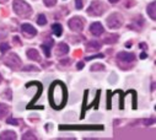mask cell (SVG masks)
I'll return each mask as SVG.
<instances>
[{
    "label": "cell",
    "instance_id": "obj_1",
    "mask_svg": "<svg viewBox=\"0 0 156 140\" xmlns=\"http://www.w3.org/2000/svg\"><path fill=\"white\" fill-rule=\"evenodd\" d=\"M49 102L55 110L64 107L66 102V89L60 81H54L49 89Z\"/></svg>",
    "mask_w": 156,
    "mask_h": 140
},
{
    "label": "cell",
    "instance_id": "obj_2",
    "mask_svg": "<svg viewBox=\"0 0 156 140\" xmlns=\"http://www.w3.org/2000/svg\"><path fill=\"white\" fill-rule=\"evenodd\" d=\"M12 9L19 16H22V17H27L32 14L31 6L26 2H23V0H14Z\"/></svg>",
    "mask_w": 156,
    "mask_h": 140
},
{
    "label": "cell",
    "instance_id": "obj_3",
    "mask_svg": "<svg viewBox=\"0 0 156 140\" xmlns=\"http://www.w3.org/2000/svg\"><path fill=\"white\" fill-rule=\"evenodd\" d=\"M106 10V6L102 2H98V0H96V2H92L87 9V14L90 16H101Z\"/></svg>",
    "mask_w": 156,
    "mask_h": 140
},
{
    "label": "cell",
    "instance_id": "obj_4",
    "mask_svg": "<svg viewBox=\"0 0 156 140\" xmlns=\"http://www.w3.org/2000/svg\"><path fill=\"white\" fill-rule=\"evenodd\" d=\"M4 63H5V65H8L9 68H11L12 70H17V69H20V66H21V59L19 58V55L17 54H15V53H11V54H9L8 57H5L4 58Z\"/></svg>",
    "mask_w": 156,
    "mask_h": 140
},
{
    "label": "cell",
    "instance_id": "obj_5",
    "mask_svg": "<svg viewBox=\"0 0 156 140\" xmlns=\"http://www.w3.org/2000/svg\"><path fill=\"white\" fill-rule=\"evenodd\" d=\"M122 23H123V17L118 12L111 14L107 19V26L109 28H119L122 26Z\"/></svg>",
    "mask_w": 156,
    "mask_h": 140
},
{
    "label": "cell",
    "instance_id": "obj_6",
    "mask_svg": "<svg viewBox=\"0 0 156 140\" xmlns=\"http://www.w3.org/2000/svg\"><path fill=\"white\" fill-rule=\"evenodd\" d=\"M68 26L71 31L74 32H81L84 30V20L83 17H79V16H74L69 20L68 22Z\"/></svg>",
    "mask_w": 156,
    "mask_h": 140
},
{
    "label": "cell",
    "instance_id": "obj_7",
    "mask_svg": "<svg viewBox=\"0 0 156 140\" xmlns=\"http://www.w3.org/2000/svg\"><path fill=\"white\" fill-rule=\"evenodd\" d=\"M117 59H118V63L121 64H130L134 63L135 60V55L133 53H128V52H119L117 54Z\"/></svg>",
    "mask_w": 156,
    "mask_h": 140
},
{
    "label": "cell",
    "instance_id": "obj_8",
    "mask_svg": "<svg viewBox=\"0 0 156 140\" xmlns=\"http://www.w3.org/2000/svg\"><path fill=\"white\" fill-rule=\"evenodd\" d=\"M90 32L94 34V36H101V34L105 32V28L102 26V23L100 22H94L90 26Z\"/></svg>",
    "mask_w": 156,
    "mask_h": 140
},
{
    "label": "cell",
    "instance_id": "obj_9",
    "mask_svg": "<svg viewBox=\"0 0 156 140\" xmlns=\"http://www.w3.org/2000/svg\"><path fill=\"white\" fill-rule=\"evenodd\" d=\"M21 30H22V32H23L25 34H27V36H31V37H33V36H36V34H37L36 28H34L32 25H30V23H23V25H21Z\"/></svg>",
    "mask_w": 156,
    "mask_h": 140
},
{
    "label": "cell",
    "instance_id": "obj_10",
    "mask_svg": "<svg viewBox=\"0 0 156 140\" xmlns=\"http://www.w3.org/2000/svg\"><path fill=\"white\" fill-rule=\"evenodd\" d=\"M16 138H17L16 133L11 131V130H6V131H3L0 134V140H15Z\"/></svg>",
    "mask_w": 156,
    "mask_h": 140
},
{
    "label": "cell",
    "instance_id": "obj_11",
    "mask_svg": "<svg viewBox=\"0 0 156 140\" xmlns=\"http://www.w3.org/2000/svg\"><path fill=\"white\" fill-rule=\"evenodd\" d=\"M101 48V43L98 41H90L86 44V51L87 52H97Z\"/></svg>",
    "mask_w": 156,
    "mask_h": 140
},
{
    "label": "cell",
    "instance_id": "obj_12",
    "mask_svg": "<svg viewBox=\"0 0 156 140\" xmlns=\"http://www.w3.org/2000/svg\"><path fill=\"white\" fill-rule=\"evenodd\" d=\"M69 52V46L66 44V43H59V46H58V48L55 49V54L59 57H62V55H65L66 53Z\"/></svg>",
    "mask_w": 156,
    "mask_h": 140
},
{
    "label": "cell",
    "instance_id": "obj_13",
    "mask_svg": "<svg viewBox=\"0 0 156 140\" xmlns=\"http://www.w3.org/2000/svg\"><path fill=\"white\" fill-rule=\"evenodd\" d=\"M147 14L151 20H156V3L152 2L147 5Z\"/></svg>",
    "mask_w": 156,
    "mask_h": 140
},
{
    "label": "cell",
    "instance_id": "obj_14",
    "mask_svg": "<svg viewBox=\"0 0 156 140\" xmlns=\"http://www.w3.org/2000/svg\"><path fill=\"white\" fill-rule=\"evenodd\" d=\"M27 58L31 59V60H34V61H40L41 60L40 53H38L36 49H28L27 51Z\"/></svg>",
    "mask_w": 156,
    "mask_h": 140
},
{
    "label": "cell",
    "instance_id": "obj_15",
    "mask_svg": "<svg viewBox=\"0 0 156 140\" xmlns=\"http://www.w3.org/2000/svg\"><path fill=\"white\" fill-rule=\"evenodd\" d=\"M10 112V107L5 103H0V118H4L9 114Z\"/></svg>",
    "mask_w": 156,
    "mask_h": 140
},
{
    "label": "cell",
    "instance_id": "obj_16",
    "mask_svg": "<svg viewBox=\"0 0 156 140\" xmlns=\"http://www.w3.org/2000/svg\"><path fill=\"white\" fill-rule=\"evenodd\" d=\"M52 31H53V33L55 34L57 37H60L62 34H63V27H62L60 23H54L52 26Z\"/></svg>",
    "mask_w": 156,
    "mask_h": 140
},
{
    "label": "cell",
    "instance_id": "obj_17",
    "mask_svg": "<svg viewBox=\"0 0 156 140\" xmlns=\"http://www.w3.org/2000/svg\"><path fill=\"white\" fill-rule=\"evenodd\" d=\"M118 36L117 34H109V36H107L106 38H105V43H107V44H113V43H115L117 41H118Z\"/></svg>",
    "mask_w": 156,
    "mask_h": 140
},
{
    "label": "cell",
    "instance_id": "obj_18",
    "mask_svg": "<svg viewBox=\"0 0 156 140\" xmlns=\"http://www.w3.org/2000/svg\"><path fill=\"white\" fill-rule=\"evenodd\" d=\"M37 23L40 25V26H44V25L47 23V19H46V16H44L43 14L38 15V17H37Z\"/></svg>",
    "mask_w": 156,
    "mask_h": 140
},
{
    "label": "cell",
    "instance_id": "obj_19",
    "mask_svg": "<svg viewBox=\"0 0 156 140\" xmlns=\"http://www.w3.org/2000/svg\"><path fill=\"white\" fill-rule=\"evenodd\" d=\"M91 72H97V70H105V65L103 64H94L90 68Z\"/></svg>",
    "mask_w": 156,
    "mask_h": 140
},
{
    "label": "cell",
    "instance_id": "obj_20",
    "mask_svg": "<svg viewBox=\"0 0 156 140\" xmlns=\"http://www.w3.org/2000/svg\"><path fill=\"white\" fill-rule=\"evenodd\" d=\"M41 48L43 49V52H44L46 57H47V58H49V57H51V49H49L51 47H48L47 44H42V46H41Z\"/></svg>",
    "mask_w": 156,
    "mask_h": 140
},
{
    "label": "cell",
    "instance_id": "obj_21",
    "mask_svg": "<svg viewBox=\"0 0 156 140\" xmlns=\"http://www.w3.org/2000/svg\"><path fill=\"white\" fill-rule=\"evenodd\" d=\"M28 139H32V140H36L37 138L34 136V134L33 133H26V134H23V136H22V140H28Z\"/></svg>",
    "mask_w": 156,
    "mask_h": 140
},
{
    "label": "cell",
    "instance_id": "obj_22",
    "mask_svg": "<svg viewBox=\"0 0 156 140\" xmlns=\"http://www.w3.org/2000/svg\"><path fill=\"white\" fill-rule=\"evenodd\" d=\"M9 48H10L9 43H2V44H0V52H2V53H6L9 51Z\"/></svg>",
    "mask_w": 156,
    "mask_h": 140
},
{
    "label": "cell",
    "instance_id": "obj_23",
    "mask_svg": "<svg viewBox=\"0 0 156 140\" xmlns=\"http://www.w3.org/2000/svg\"><path fill=\"white\" fill-rule=\"evenodd\" d=\"M44 2V4H46V6H54L55 4H57V0H43Z\"/></svg>",
    "mask_w": 156,
    "mask_h": 140
},
{
    "label": "cell",
    "instance_id": "obj_24",
    "mask_svg": "<svg viewBox=\"0 0 156 140\" xmlns=\"http://www.w3.org/2000/svg\"><path fill=\"white\" fill-rule=\"evenodd\" d=\"M75 6H76V9H83V6H84V0H75Z\"/></svg>",
    "mask_w": 156,
    "mask_h": 140
},
{
    "label": "cell",
    "instance_id": "obj_25",
    "mask_svg": "<svg viewBox=\"0 0 156 140\" xmlns=\"http://www.w3.org/2000/svg\"><path fill=\"white\" fill-rule=\"evenodd\" d=\"M6 122H8V124H12V125H17L19 124L17 119H15V118H9Z\"/></svg>",
    "mask_w": 156,
    "mask_h": 140
},
{
    "label": "cell",
    "instance_id": "obj_26",
    "mask_svg": "<svg viewBox=\"0 0 156 140\" xmlns=\"http://www.w3.org/2000/svg\"><path fill=\"white\" fill-rule=\"evenodd\" d=\"M96 58H103V54H97V55L87 57V58H86V60H92V59H96Z\"/></svg>",
    "mask_w": 156,
    "mask_h": 140
},
{
    "label": "cell",
    "instance_id": "obj_27",
    "mask_svg": "<svg viewBox=\"0 0 156 140\" xmlns=\"http://www.w3.org/2000/svg\"><path fill=\"white\" fill-rule=\"evenodd\" d=\"M46 44H47L48 47H52V46L54 44V41H53V40H47V41H46Z\"/></svg>",
    "mask_w": 156,
    "mask_h": 140
},
{
    "label": "cell",
    "instance_id": "obj_28",
    "mask_svg": "<svg viewBox=\"0 0 156 140\" xmlns=\"http://www.w3.org/2000/svg\"><path fill=\"white\" fill-rule=\"evenodd\" d=\"M23 70H34V72H38V69H37L36 66H27V68H25Z\"/></svg>",
    "mask_w": 156,
    "mask_h": 140
},
{
    "label": "cell",
    "instance_id": "obj_29",
    "mask_svg": "<svg viewBox=\"0 0 156 140\" xmlns=\"http://www.w3.org/2000/svg\"><path fill=\"white\" fill-rule=\"evenodd\" d=\"M76 66H77V69H79V70H81V69L84 68V63H83V61H80V63H77V65H76Z\"/></svg>",
    "mask_w": 156,
    "mask_h": 140
},
{
    "label": "cell",
    "instance_id": "obj_30",
    "mask_svg": "<svg viewBox=\"0 0 156 140\" xmlns=\"http://www.w3.org/2000/svg\"><path fill=\"white\" fill-rule=\"evenodd\" d=\"M144 123L147 125V124H152L154 123V119H146V121H144Z\"/></svg>",
    "mask_w": 156,
    "mask_h": 140
},
{
    "label": "cell",
    "instance_id": "obj_31",
    "mask_svg": "<svg viewBox=\"0 0 156 140\" xmlns=\"http://www.w3.org/2000/svg\"><path fill=\"white\" fill-rule=\"evenodd\" d=\"M140 58H141V59H145V58H146V54H145V53H141Z\"/></svg>",
    "mask_w": 156,
    "mask_h": 140
},
{
    "label": "cell",
    "instance_id": "obj_32",
    "mask_svg": "<svg viewBox=\"0 0 156 140\" xmlns=\"http://www.w3.org/2000/svg\"><path fill=\"white\" fill-rule=\"evenodd\" d=\"M119 0H109V3H112V4H114V3H118Z\"/></svg>",
    "mask_w": 156,
    "mask_h": 140
},
{
    "label": "cell",
    "instance_id": "obj_33",
    "mask_svg": "<svg viewBox=\"0 0 156 140\" xmlns=\"http://www.w3.org/2000/svg\"><path fill=\"white\" fill-rule=\"evenodd\" d=\"M140 47H141V48H143V49H145V47H146V46H145V44H144V43H141V44H140Z\"/></svg>",
    "mask_w": 156,
    "mask_h": 140
},
{
    "label": "cell",
    "instance_id": "obj_34",
    "mask_svg": "<svg viewBox=\"0 0 156 140\" xmlns=\"http://www.w3.org/2000/svg\"><path fill=\"white\" fill-rule=\"evenodd\" d=\"M2 80H3V78H2V75H0V82H2Z\"/></svg>",
    "mask_w": 156,
    "mask_h": 140
},
{
    "label": "cell",
    "instance_id": "obj_35",
    "mask_svg": "<svg viewBox=\"0 0 156 140\" xmlns=\"http://www.w3.org/2000/svg\"><path fill=\"white\" fill-rule=\"evenodd\" d=\"M2 2H4V0H0V3H2Z\"/></svg>",
    "mask_w": 156,
    "mask_h": 140
}]
</instances>
